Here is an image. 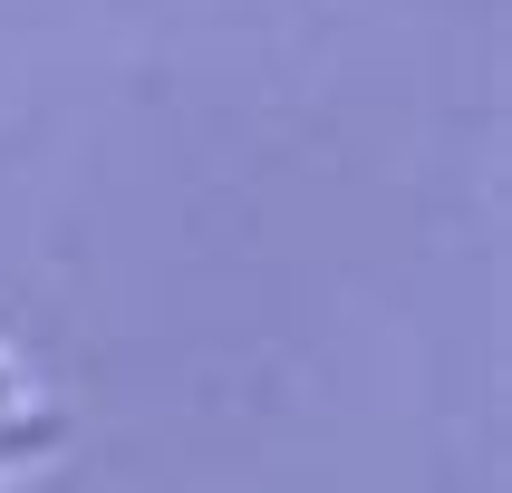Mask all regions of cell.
Segmentation results:
<instances>
[{"mask_svg": "<svg viewBox=\"0 0 512 493\" xmlns=\"http://www.w3.org/2000/svg\"><path fill=\"white\" fill-rule=\"evenodd\" d=\"M58 416L39 397H29V377H20V358H10V348H0V445H58Z\"/></svg>", "mask_w": 512, "mask_h": 493, "instance_id": "6da1fadb", "label": "cell"}]
</instances>
